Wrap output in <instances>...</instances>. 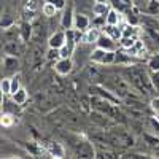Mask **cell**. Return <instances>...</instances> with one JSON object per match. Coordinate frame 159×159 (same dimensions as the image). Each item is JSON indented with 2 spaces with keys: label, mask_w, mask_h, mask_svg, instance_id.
Masks as SVG:
<instances>
[{
  "label": "cell",
  "mask_w": 159,
  "mask_h": 159,
  "mask_svg": "<svg viewBox=\"0 0 159 159\" xmlns=\"http://www.w3.org/2000/svg\"><path fill=\"white\" fill-rule=\"evenodd\" d=\"M137 38L139 37H123L121 40H119V45H121L123 49H127V48H130L132 45L137 42Z\"/></svg>",
  "instance_id": "29"
},
{
  "label": "cell",
  "mask_w": 159,
  "mask_h": 159,
  "mask_svg": "<svg viewBox=\"0 0 159 159\" xmlns=\"http://www.w3.org/2000/svg\"><path fill=\"white\" fill-rule=\"evenodd\" d=\"M115 59H116V51L96 48L91 52V61L99 65H111V64H115Z\"/></svg>",
  "instance_id": "3"
},
{
  "label": "cell",
  "mask_w": 159,
  "mask_h": 159,
  "mask_svg": "<svg viewBox=\"0 0 159 159\" xmlns=\"http://www.w3.org/2000/svg\"><path fill=\"white\" fill-rule=\"evenodd\" d=\"M147 67L150 72H157L159 70V54H153L148 62H147Z\"/></svg>",
  "instance_id": "27"
},
{
  "label": "cell",
  "mask_w": 159,
  "mask_h": 159,
  "mask_svg": "<svg viewBox=\"0 0 159 159\" xmlns=\"http://www.w3.org/2000/svg\"><path fill=\"white\" fill-rule=\"evenodd\" d=\"M73 19H75V13H73V5L67 3L65 8L62 10V16H61V25L64 30L72 29L73 27Z\"/></svg>",
  "instance_id": "4"
},
{
  "label": "cell",
  "mask_w": 159,
  "mask_h": 159,
  "mask_svg": "<svg viewBox=\"0 0 159 159\" xmlns=\"http://www.w3.org/2000/svg\"><path fill=\"white\" fill-rule=\"evenodd\" d=\"M91 107L97 113H103L110 118H115L118 115V105H115L113 102L103 99L100 96H96V94H91Z\"/></svg>",
  "instance_id": "2"
},
{
  "label": "cell",
  "mask_w": 159,
  "mask_h": 159,
  "mask_svg": "<svg viewBox=\"0 0 159 159\" xmlns=\"http://www.w3.org/2000/svg\"><path fill=\"white\" fill-rule=\"evenodd\" d=\"M0 89L3 96H11V78H3L0 83Z\"/></svg>",
  "instance_id": "28"
},
{
  "label": "cell",
  "mask_w": 159,
  "mask_h": 159,
  "mask_svg": "<svg viewBox=\"0 0 159 159\" xmlns=\"http://www.w3.org/2000/svg\"><path fill=\"white\" fill-rule=\"evenodd\" d=\"M13 25H15V19H13V16L11 15H3L2 16V29L8 30V29L13 27Z\"/></svg>",
  "instance_id": "30"
},
{
  "label": "cell",
  "mask_w": 159,
  "mask_h": 159,
  "mask_svg": "<svg viewBox=\"0 0 159 159\" xmlns=\"http://www.w3.org/2000/svg\"><path fill=\"white\" fill-rule=\"evenodd\" d=\"M127 83H130L135 89L145 92V94H150V92L154 89L153 83H151V78L145 73L143 69L137 67L135 64L127 70Z\"/></svg>",
  "instance_id": "1"
},
{
  "label": "cell",
  "mask_w": 159,
  "mask_h": 159,
  "mask_svg": "<svg viewBox=\"0 0 159 159\" xmlns=\"http://www.w3.org/2000/svg\"><path fill=\"white\" fill-rule=\"evenodd\" d=\"M97 48H102V49H110V51H116V40H113L110 35L107 34H102L96 43Z\"/></svg>",
  "instance_id": "10"
},
{
  "label": "cell",
  "mask_w": 159,
  "mask_h": 159,
  "mask_svg": "<svg viewBox=\"0 0 159 159\" xmlns=\"http://www.w3.org/2000/svg\"><path fill=\"white\" fill-rule=\"evenodd\" d=\"M137 62V59L135 57H132V56H129L126 51H116V59H115V64H118V65H134Z\"/></svg>",
  "instance_id": "18"
},
{
  "label": "cell",
  "mask_w": 159,
  "mask_h": 159,
  "mask_svg": "<svg viewBox=\"0 0 159 159\" xmlns=\"http://www.w3.org/2000/svg\"><path fill=\"white\" fill-rule=\"evenodd\" d=\"M65 42H67V35H65V30H57V32H54V34L49 37L48 46H49V48L61 49V48L65 45Z\"/></svg>",
  "instance_id": "9"
},
{
  "label": "cell",
  "mask_w": 159,
  "mask_h": 159,
  "mask_svg": "<svg viewBox=\"0 0 159 159\" xmlns=\"http://www.w3.org/2000/svg\"><path fill=\"white\" fill-rule=\"evenodd\" d=\"M22 51H24V45L19 42V40H7L5 45H3V52L8 56H19L22 54Z\"/></svg>",
  "instance_id": "6"
},
{
  "label": "cell",
  "mask_w": 159,
  "mask_h": 159,
  "mask_svg": "<svg viewBox=\"0 0 159 159\" xmlns=\"http://www.w3.org/2000/svg\"><path fill=\"white\" fill-rule=\"evenodd\" d=\"M25 150H27V151H29V154H32V156H42V154L49 156V153H48L46 147H42L40 143H35V142H29V143H25Z\"/></svg>",
  "instance_id": "16"
},
{
  "label": "cell",
  "mask_w": 159,
  "mask_h": 159,
  "mask_svg": "<svg viewBox=\"0 0 159 159\" xmlns=\"http://www.w3.org/2000/svg\"><path fill=\"white\" fill-rule=\"evenodd\" d=\"M150 105H151L153 111H156V115H159V97H156V99H151Z\"/></svg>",
  "instance_id": "36"
},
{
  "label": "cell",
  "mask_w": 159,
  "mask_h": 159,
  "mask_svg": "<svg viewBox=\"0 0 159 159\" xmlns=\"http://www.w3.org/2000/svg\"><path fill=\"white\" fill-rule=\"evenodd\" d=\"M150 78H151L153 88L159 92V70H157V72H151V73H150Z\"/></svg>",
  "instance_id": "33"
},
{
  "label": "cell",
  "mask_w": 159,
  "mask_h": 159,
  "mask_svg": "<svg viewBox=\"0 0 159 159\" xmlns=\"http://www.w3.org/2000/svg\"><path fill=\"white\" fill-rule=\"evenodd\" d=\"M147 11H148V15H151V16L159 15V0H150Z\"/></svg>",
  "instance_id": "31"
},
{
  "label": "cell",
  "mask_w": 159,
  "mask_h": 159,
  "mask_svg": "<svg viewBox=\"0 0 159 159\" xmlns=\"http://www.w3.org/2000/svg\"><path fill=\"white\" fill-rule=\"evenodd\" d=\"M91 94H96V96H100L103 99H107L110 102H113L115 105H119L121 103V99H119L113 91H108V89H105L103 86H92L91 88Z\"/></svg>",
  "instance_id": "5"
},
{
  "label": "cell",
  "mask_w": 159,
  "mask_h": 159,
  "mask_svg": "<svg viewBox=\"0 0 159 159\" xmlns=\"http://www.w3.org/2000/svg\"><path fill=\"white\" fill-rule=\"evenodd\" d=\"M3 67H5L7 72H16V69L19 67L18 57H16V56H8V54H5V57H3Z\"/></svg>",
  "instance_id": "19"
},
{
  "label": "cell",
  "mask_w": 159,
  "mask_h": 159,
  "mask_svg": "<svg viewBox=\"0 0 159 159\" xmlns=\"http://www.w3.org/2000/svg\"><path fill=\"white\" fill-rule=\"evenodd\" d=\"M123 51H126L129 56L135 57V59H142V57H145V54H147V48H145V45H143V42L140 38H137V42L132 45L130 48L123 49Z\"/></svg>",
  "instance_id": "8"
},
{
  "label": "cell",
  "mask_w": 159,
  "mask_h": 159,
  "mask_svg": "<svg viewBox=\"0 0 159 159\" xmlns=\"http://www.w3.org/2000/svg\"><path fill=\"white\" fill-rule=\"evenodd\" d=\"M11 99H13V102H15L18 107H21V105H24L25 102H27V99H29L27 91H25L24 88H19L15 94H11Z\"/></svg>",
  "instance_id": "21"
},
{
  "label": "cell",
  "mask_w": 159,
  "mask_h": 159,
  "mask_svg": "<svg viewBox=\"0 0 159 159\" xmlns=\"http://www.w3.org/2000/svg\"><path fill=\"white\" fill-rule=\"evenodd\" d=\"M103 34L110 35L113 40L119 42V40L123 38V29L119 27V25H111V24H105L103 25Z\"/></svg>",
  "instance_id": "17"
},
{
  "label": "cell",
  "mask_w": 159,
  "mask_h": 159,
  "mask_svg": "<svg viewBox=\"0 0 159 159\" xmlns=\"http://www.w3.org/2000/svg\"><path fill=\"white\" fill-rule=\"evenodd\" d=\"M2 127H11L13 124L16 123V116L11 115V113H3L2 115Z\"/></svg>",
  "instance_id": "26"
},
{
  "label": "cell",
  "mask_w": 159,
  "mask_h": 159,
  "mask_svg": "<svg viewBox=\"0 0 159 159\" xmlns=\"http://www.w3.org/2000/svg\"><path fill=\"white\" fill-rule=\"evenodd\" d=\"M59 10L52 5V3H49V2H45L43 3V7H42V13H43V16H46V18H52V16H56V13H57Z\"/></svg>",
  "instance_id": "24"
},
{
  "label": "cell",
  "mask_w": 159,
  "mask_h": 159,
  "mask_svg": "<svg viewBox=\"0 0 159 159\" xmlns=\"http://www.w3.org/2000/svg\"><path fill=\"white\" fill-rule=\"evenodd\" d=\"M76 154L78 157H96L94 148L89 142H80V145L76 147Z\"/></svg>",
  "instance_id": "12"
},
{
  "label": "cell",
  "mask_w": 159,
  "mask_h": 159,
  "mask_svg": "<svg viewBox=\"0 0 159 159\" xmlns=\"http://www.w3.org/2000/svg\"><path fill=\"white\" fill-rule=\"evenodd\" d=\"M72 69H73V61H72V57H59V59L56 61V64H54L56 73H57V75H62V76L69 75V73L72 72Z\"/></svg>",
  "instance_id": "7"
},
{
  "label": "cell",
  "mask_w": 159,
  "mask_h": 159,
  "mask_svg": "<svg viewBox=\"0 0 159 159\" xmlns=\"http://www.w3.org/2000/svg\"><path fill=\"white\" fill-rule=\"evenodd\" d=\"M121 16H123V13H121V11H118L116 8H110V11L107 13L105 19H107V24L119 25V22H121Z\"/></svg>",
  "instance_id": "20"
},
{
  "label": "cell",
  "mask_w": 159,
  "mask_h": 159,
  "mask_svg": "<svg viewBox=\"0 0 159 159\" xmlns=\"http://www.w3.org/2000/svg\"><path fill=\"white\" fill-rule=\"evenodd\" d=\"M45 2L52 3L57 10H64V8H65V5H67V0H45Z\"/></svg>",
  "instance_id": "34"
},
{
  "label": "cell",
  "mask_w": 159,
  "mask_h": 159,
  "mask_svg": "<svg viewBox=\"0 0 159 159\" xmlns=\"http://www.w3.org/2000/svg\"><path fill=\"white\" fill-rule=\"evenodd\" d=\"M19 88H21V76L19 75L11 76V94H15Z\"/></svg>",
  "instance_id": "32"
},
{
  "label": "cell",
  "mask_w": 159,
  "mask_h": 159,
  "mask_svg": "<svg viewBox=\"0 0 159 159\" xmlns=\"http://www.w3.org/2000/svg\"><path fill=\"white\" fill-rule=\"evenodd\" d=\"M46 150H48V153H49L51 157H57V159L65 157V150H64V147H62L59 142H49L46 145Z\"/></svg>",
  "instance_id": "13"
},
{
  "label": "cell",
  "mask_w": 159,
  "mask_h": 159,
  "mask_svg": "<svg viewBox=\"0 0 159 159\" xmlns=\"http://www.w3.org/2000/svg\"><path fill=\"white\" fill-rule=\"evenodd\" d=\"M91 25V21L86 15L83 13H75V19H73V27L75 29H80L81 32H86Z\"/></svg>",
  "instance_id": "11"
},
{
  "label": "cell",
  "mask_w": 159,
  "mask_h": 159,
  "mask_svg": "<svg viewBox=\"0 0 159 159\" xmlns=\"http://www.w3.org/2000/svg\"><path fill=\"white\" fill-rule=\"evenodd\" d=\"M30 35H32V24L29 21H22L21 25H19V37H21V40L27 42V40L30 38Z\"/></svg>",
  "instance_id": "22"
},
{
  "label": "cell",
  "mask_w": 159,
  "mask_h": 159,
  "mask_svg": "<svg viewBox=\"0 0 159 159\" xmlns=\"http://www.w3.org/2000/svg\"><path fill=\"white\" fill-rule=\"evenodd\" d=\"M110 11V3L107 0H97L92 5V13L94 16H107V13Z\"/></svg>",
  "instance_id": "15"
},
{
  "label": "cell",
  "mask_w": 159,
  "mask_h": 159,
  "mask_svg": "<svg viewBox=\"0 0 159 159\" xmlns=\"http://www.w3.org/2000/svg\"><path fill=\"white\" fill-rule=\"evenodd\" d=\"M24 10L37 11V0H24Z\"/></svg>",
  "instance_id": "35"
},
{
  "label": "cell",
  "mask_w": 159,
  "mask_h": 159,
  "mask_svg": "<svg viewBox=\"0 0 159 159\" xmlns=\"http://www.w3.org/2000/svg\"><path fill=\"white\" fill-rule=\"evenodd\" d=\"M75 45H72V43H67L65 42V45L59 49V52H61V57H72V54L75 52Z\"/></svg>",
  "instance_id": "25"
},
{
  "label": "cell",
  "mask_w": 159,
  "mask_h": 159,
  "mask_svg": "<svg viewBox=\"0 0 159 159\" xmlns=\"http://www.w3.org/2000/svg\"><path fill=\"white\" fill-rule=\"evenodd\" d=\"M113 2H115V3H113L115 8H116L118 11H121L123 15H126L129 10L134 8V2H132V0H113Z\"/></svg>",
  "instance_id": "23"
},
{
  "label": "cell",
  "mask_w": 159,
  "mask_h": 159,
  "mask_svg": "<svg viewBox=\"0 0 159 159\" xmlns=\"http://www.w3.org/2000/svg\"><path fill=\"white\" fill-rule=\"evenodd\" d=\"M100 35H102L100 30H99L97 27H94V25H92V27H89V29L83 34V42L88 43V45H96Z\"/></svg>",
  "instance_id": "14"
}]
</instances>
